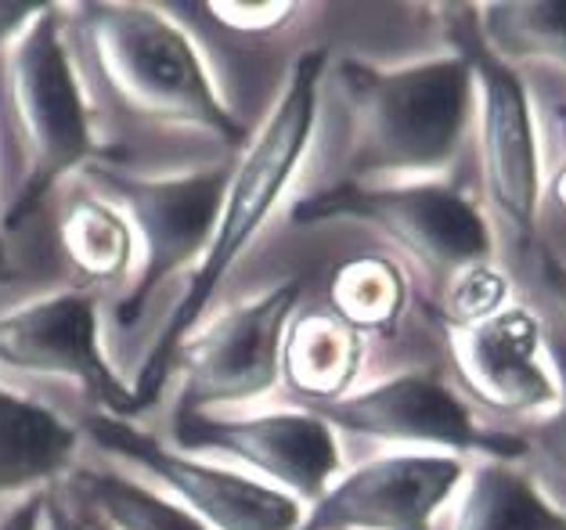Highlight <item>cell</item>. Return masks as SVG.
Wrapping results in <instances>:
<instances>
[{
  "label": "cell",
  "instance_id": "cell-1",
  "mask_svg": "<svg viewBox=\"0 0 566 530\" xmlns=\"http://www.w3.org/2000/svg\"><path fill=\"white\" fill-rule=\"evenodd\" d=\"M65 44L87 102L137 131L206 134L242 152L250 131L217 94L196 40L159 4L62 8Z\"/></svg>",
  "mask_w": 566,
  "mask_h": 530
},
{
  "label": "cell",
  "instance_id": "cell-2",
  "mask_svg": "<svg viewBox=\"0 0 566 530\" xmlns=\"http://www.w3.org/2000/svg\"><path fill=\"white\" fill-rule=\"evenodd\" d=\"M328 69L325 51H303L300 59L289 65V76L282 83L279 97H274L271 113L260 123V131L245 142V148L234 159L228 174L224 199H220V214L210 235V246L199 257V263L188 274V285L181 300L174 303L167 325L151 343L137 383L130 386L134 415L148 408L151 401L163 394L170 383L177 351L185 340L202 325L206 306L213 303L217 289L239 263V257L250 249V242L268 225L274 206L282 202L285 188L293 185L296 166L303 152L311 145L314 123H317V102H322V80Z\"/></svg>",
  "mask_w": 566,
  "mask_h": 530
},
{
  "label": "cell",
  "instance_id": "cell-3",
  "mask_svg": "<svg viewBox=\"0 0 566 530\" xmlns=\"http://www.w3.org/2000/svg\"><path fill=\"white\" fill-rule=\"evenodd\" d=\"M325 83L339 113V185L430 180L454 159L473 116V73L459 48L394 69L339 62Z\"/></svg>",
  "mask_w": 566,
  "mask_h": 530
},
{
  "label": "cell",
  "instance_id": "cell-4",
  "mask_svg": "<svg viewBox=\"0 0 566 530\" xmlns=\"http://www.w3.org/2000/svg\"><path fill=\"white\" fill-rule=\"evenodd\" d=\"M0 105L22 170L0 228L19 231L65 177H80L94 159L113 152L102 148L94 131L59 4H36L33 15L0 44Z\"/></svg>",
  "mask_w": 566,
  "mask_h": 530
},
{
  "label": "cell",
  "instance_id": "cell-5",
  "mask_svg": "<svg viewBox=\"0 0 566 530\" xmlns=\"http://www.w3.org/2000/svg\"><path fill=\"white\" fill-rule=\"evenodd\" d=\"M293 225H361L376 231L400 268L422 278L433 300L462 271L494 260V231L483 209L444 180L328 185L293 206Z\"/></svg>",
  "mask_w": 566,
  "mask_h": 530
},
{
  "label": "cell",
  "instance_id": "cell-6",
  "mask_svg": "<svg viewBox=\"0 0 566 530\" xmlns=\"http://www.w3.org/2000/svg\"><path fill=\"white\" fill-rule=\"evenodd\" d=\"M228 174L231 166L145 174L130 170L116 148L80 174L91 191L119 209L134 235V282L113 306L116 329L142 325L151 297L188 263H199L210 246Z\"/></svg>",
  "mask_w": 566,
  "mask_h": 530
},
{
  "label": "cell",
  "instance_id": "cell-7",
  "mask_svg": "<svg viewBox=\"0 0 566 530\" xmlns=\"http://www.w3.org/2000/svg\"><path fill=\"white\" fill-rule=\"evenodd\" d=\"M459 37V51L469 59L473 73V116H476V166H480V191L488 202V225L499 228L505 249L513 257V271L520 274L534 257L537 220H542V156H537L534 116L523 80L509 69L488 59L469 33L451 25Z\"/></svg>",
  "mask_w": 566,
  "mask_h": 530
},
{
  "label": "cell",
  "instance_id": "cell-8",
  "mask_svg": "<svg viewBox=\"0 0 566 530\" xmlns=\"http://www.w3.org/2000/svg\"><path fill=\"white\" fill-rule=\"evenodd\" d=\"M444 380L469 412L516 429L537 423L563 397L545 325L534 306L505 303L473 325H440Z\"/></svg>",
  "mask_w": 566,
  "mask_h": 530
},
{
  "label": "cell",
  "instance_id": "cell-9",
  "mask_svg": "<svg viewBox=\"0 0 566 530\" xmlns=\"http://www.w3.org/2000/svg\"><path fill=\"white\" fill-rule=\"evenodd\" d=\"M303 300V278H285L202 322L177 351V415H217L279 383L282 340Z\"/></svg>",
  "mask_w": 566,
  "mask_h": 530
},
{
  "label": "cell",
  "instance_id": "cell-10",
  "mask_svg": "<svg viewBox=\"0 0 566 530\" xmlns=\"http://www.w3.org/2000/svg\"><path fill=\"white\" fill-rule=\"evenodd\" d=\"M84 429L98 448L142 469L163 487V495H170L210 530H300L303 523L307 509L279 487L250 477L245 469L174 448L170 440L148 434L134 418L91 412Z\"/></svg>",
  "mask_w": 566,
  "mask_h": 530
},
{
  "label": "cell",
  "instance_id": "cell-11",
  "mask_svg": "<svg viewBox=\"0 0 566 530\" xmlns=\"http://www.w3.org/2000/svg\"><path fill=\"white\" fill-rule=\"evenodd\" d=\"M307 412L322 415L328 426L350 437L394 444V448H426L459 458H516L513 434L483 429L444 375L430 368H408L379 383L354 386L347 397Z\"/></svg>",
  "mask_w": 566,
  "mask_h": 530
},
{
  "label": "cell",
  "instance_id": "cell-12",
  "mask_svg": "<svg viewBox=\"0 0 566 530\" xmlns=\"http://www.w3.org/2000/svg\"><path fill=\"white\" fill-rule=\"evenodd\" d=\"M170 444L181 451H220L253 469L303 509L339 477V440L322 415L307 408L260 415H174Z\"/></svg>",
  "mask_w": 566,
  "mask_h": 530
},
{
  "label": "cell",
  "instance_id": "cell-13",
  "mask_svg": "<svg viewBox=\"0 0 566 530\" xmlns=\"http://www.w3.org/2000/svg\"><path fill=\"white\" fill-rule=\"evenodd\" d=\"M0 365L73 383L102 415L134 418L130 386L102 354L98 292L59 289L0 314Z\"/></svg>",
  "mask_w": 566,
  "mask_h": 530
},
{
  "label": "cell",
  "instance_id": "cell-14",
  "mask_svg": "<svg viewBox=\"0 0 566 530\" xmlns=\"http://www.w3.org/2000/svg\"><path fill=\"white\" fill-rule=\"evenodd\" d=\"M469 463L459 455L397 451L354 466L307 506L300 530H433L459 495Z\"/></svg>",
  "mask_w": 566,
  "mask_h": 530
},
{
  "label": "cell",
  "instance_id": "cell-15",
  "mask_svg": "<svg viewBox=\"0 0 566 530\" xmlns=\"http://www.w3.org/2000/svg\"><path fill=\"white\" fill-rule=\"evenodd\" d=\"M365 365V336L328 306H303L282 340L279 380L300 408H322L347 397Z\"/></svg>",
  "mask_w": 566,
  "mask_h": 530
},
{
  "label": "cell",
  "instance_id": "cell-16",
  "mask_svg": "<svg viewBox=\"0 0 566 530\" xmlns=\"http://www.w3.org/2000/svg\"><path fill=\"white\" fill-rule=\"evenodd\" d=\"M80 429L59 412L0 383V495L59 484L73 472Z\"/></svg>",
  "mask_w": 566,
  "mask_h": 530
},
{
  "label": "cell",
  "instance_id": "cell-17",
  "mask_svg": "<svg viewBox=\"0 0 566 530\" xmlns=\"http://www.w3.org/2000/svg\"><path fill=\"white\" fill-rule=\"evenodd\" d=\"M462 15L469 40L516 80H566V4H476Z\"/></svg>",
  "mask_w": 566,
  "mask_h": 530
},
{
  "label": "cell",
  "instance_id": "cell-18",
  "mask_svg": "<svg viewBox=\"0 0 566 530\" xmlns=\"http://www.w3.org/2000/svg\"><path fill=\"white\" fill-rule=\"evenodd\" d=\"M59 246L80 289L123 285L134 274V235L123 214L98 191L80 188L59 209Z\"/></svg>",
  "mask_w": 566,
  "mask_h": 530
},
{
  "label": "cell",
  "instance_id": "cell-19",
  "mask_svg": "<svg viewBox=\"0 0 566 530\" xmlns=\"http://www.w3.org/2000/svg\"><path fill=\"white\" fill-rule=\"evenodd\" d=\"M448 530H566L513 458L480 455L465 469Z\"/></svg>",
  "mask_w": 566,
  "mask_h": 530
},
{
  "label": "cell",
  "instance_id": "cell-20",
  "mask_svg": "<svg viewBox=\"0 0 566 530\" xmlns=\"http://www.w3.org/2000/svg\"><path fill=\"white\" fill-rule=\"evenodd\" d=\"M408 300V271L390 253H365L343 260L333 271L325 306L361 336H390L405 322Z\"/></svg>",
  "mask_w": 566,
  "mask_h": 530
},
{
  "label": "cell",
  "instance_id": "cell-21",
  "mask_svg": "<svg viewBox=\"0 0 566 530\" xmlns=\"http://www.w3.org/2000/svg\"><path fill=\"white\" fill-rule=\"evenodd\" d=\"M73 506L84 509L102 530H210L170 495L113 469L69 472Z\"/></svg>",
  "mask_w": 566,
  "mask_h": 530
},
{
  "label": "cell",
  "instance_id": "cell-22",
  "mask_svg": "<svg viewBox=\"0 0 566 530\" xmlns=\"http://www.w3.org/2000/svg\"><path fill=\"white\" fill-rule=\"evenodd\" d=\"M552 361H556L563 397L548 415H542L537 423L523 426L513 434L516 440V458L513 463L527 472V480L537 487L552 512L566 520V357L548 343Z\"/></svg>",
  "mask_w": 566,
  "mask_h": 530
},
{
  "label": "cell",
  "instance_id": "cell-23",
  "mask_svg": "<svg viewBox=\"0 0 566 530\" xmlns=\"http://www.w3.org/2000/svg\"><path fill=\"white\" fill-rule=\"evenodd\" d=\"M513 292V278L499 263H480L462 271L454 282L437 297V322L440 325H473L502 311Z\"/></svg>",
  "mask_w": 566,
  "mask_h": 530
},
{
  "label": "cell",
  "instance_id": "cell-24",
  "mask_svg": "<svg viewBox=\"0 0 566 530\" xmlns=\"http://www.w3.org/2000/svg\"><path fill=\"white\" fill-rule=\"evenodd\" d=\"M531 285V306L545 325V336L566 357V260L545 253L537 242L527 268L520 271Z\"/></svg>",
  "mask_w": 566,
  "mask_h": 530
},
{
  "label": "cell",
  "instance_id": "cell-25",
  "mask_svg": "<svg viewBox=\"0 0 566 530\" xmlns=\"http://www.w3.org/2000/svg\"><path fill=\"white\" fill-rule=\"evenodd\" d=\"M40 530H102L84 509L69 506L59 495H44V509H40Z\"/></svg>",
  "mask_w": 566,
  "mask_h": 530
},
{
  "label": "cell",
  "instance_id": "cell-26",
  "mask_svg": "<svg viewBox=\"0 0 566 530\" xmlns=\"http://www.w3.org/2000/svg\"><path fill=\"white\" fill-rule=\"evenodd\" d=\"M40 509H44V491L15 501V509L0 516V530H40Z\"/></svg>",
  "mask_w": 566,
  "mask_h": 530
},
{
  "label": "cell",
  "instance_id": "cell-27",
  "mask_svg": "<svg viewBox=\"0 0 566 530\" xmlns=\"http://www.w3.org/2000/svg\"><path fill=\"white\" fill-rule=\"evenodd\" d=\"M559 142H563L559 159H556V166H552V177H548V202H552V209H556V214L566 220V123H563Z\"/></svg>",
  "mask_w": 566,
  "mask_h": 530
},
{
  "label": "cell",
  "instance_id": "cell-28",
  "mask_svg": "<svg viewBox=\"0 0 566 530\" xmlns=\"http://www.w3.org/2000/svg\"><path fill=\"white\" fill-rule=\"evenodd\" d=\"M0 274H8V268H4V242H0Z\"/></svg>",
  "mask_w": 566,
  "mask_h": 530
},
{
  "label": "cell",
  "instance_id": "cell-29",
  "mask_svg": "<svg viewBox=\"0 0 566 530\" xmlns=\"http://www.w3.org/2000/svg\"><path fill=\"white\" fill-rule=\"evenodd\" d=\"M4 278H11V271H8V274H0V282H4Z\"/></svg>",
  "mask_w": 566,
  "mask_h": 530
}]
</instances>
